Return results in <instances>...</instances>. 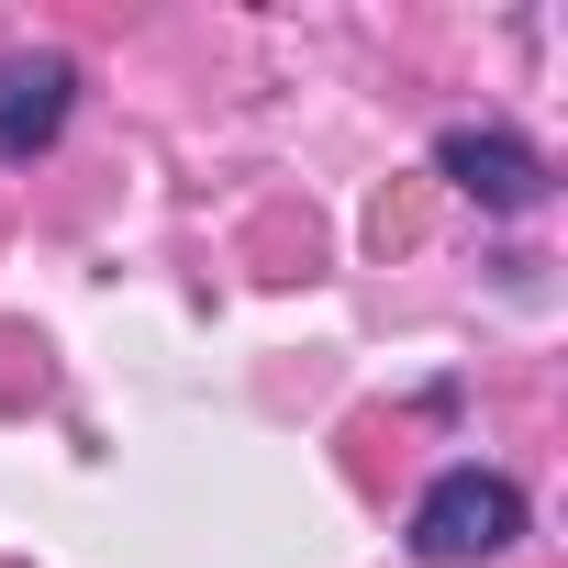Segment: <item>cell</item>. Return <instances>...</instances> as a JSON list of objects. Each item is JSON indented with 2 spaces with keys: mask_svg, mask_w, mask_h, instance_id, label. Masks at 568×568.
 Instances as JSON below:
<instances>
[{
  "mask_svg": "<svg viewBox=\"0 0 568 568\" xmlns=\"http://www.w3.org/2000/svg\"><path fill=\"white\" fill-rule=\"evenodd\" d=\"M435 168H446L479 212H535V201H546V156H535L524 134H501V123H446V134H435Z\"/></svg>",
  "mask_w": 568,
  "mask_h": 568,
  "instance_id": "cell-2",
  "label": "cell"
},
{
  "mask_svg": "<svg viewBox=\"0 0 568 568\" xmlns=\"http://www.w3.org/2000/svg\"><path fill=\"white\" fill-rule=\"evenodd\" d=\"M68 112H79V68H68L57 45L0 57V168H34V156L68 134Z\"/></svg>",
  "mask_w": 568,
  "mask_h": 568,
  "instance_id": "cell-3",
  "label": "cell"
},
{
  "mask_svg": "<svg viewBox=\"0 0 568 568\" xmlns=\"http://www.w3.org/2000/svg\"><path fill=\"white\" fill-rule=\"evenodd\" d=\"M524 535V490L501 468H446L424 501H413V557L424 568H479Z\"/></svg>",
  "mask_w": 568,
  "mask_h": 568,
  "instance_id": "cell-1",
  "label": "cell"
}]
</instances>
